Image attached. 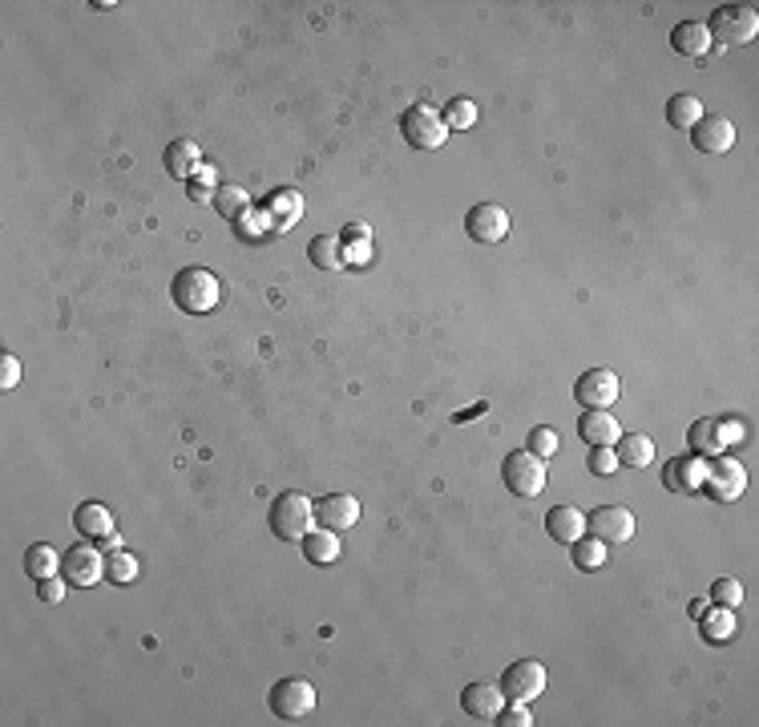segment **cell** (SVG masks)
I'll list each match as a JSON object with an SVG mask.
<instances>
[{"instance_id": "7c38bea8", "label": "cell", "mask_w": 759, "mask_h": 727, "mask_svg": "<svg viewBox=\"0 0 759 727\" xmlns=\"http://www.w3.org/2000/svg\"><path fill=\"white\" fill-rule=\"evenodd\" d=\"M501 691H505V699H513V703L537 699L541 691H546V667H541L537 659H517V663H509L505 675H501Z\"/></svg>"}, {"instance_id": "277c9868", "label": "cell", "mask_w": 759, "mask_h": 727, "mask_svg": "<svg viewBox=\"0 0 759 727\" xmlns=\"http://www.w3.org/2000/svg\"><path fill=\"white\" fill-rule=\"evenodd\" d=\"M400 134L416 150H441L449 142V126L437 106H408L400 114Z\"/></svg>"}, {"instance_id": "4316f807", "label": "cell", "mask_w": 759, "mask_h": 727, "mask_svg": "<svg viewBox=\"0 0 759 727\" xmlns=\"http://www.w3.org/2000/svg\"><path fill=\"white\" fill-rule=\"evenodd\" d=\"M307 255L323 271H340L344 267V243H340V235H315L311 247H307Z\"/></svg>"}, {"instance_id": "ab89813d", "label": "cell", "mask_w": 759, "mask_h": 727, "mask_svg": "<svg viewBox=\"0 0 759 727\" xmlns=\"http://www.w3.org/2000/svg\"><path fill=\"white\" fill-rule=\"evenodd\" d=\"M37 594H41V602H61L65 598V578H45L37 586Z\"/></svg>"}, {"instance_id": "30bf717a", "label": "cell", "mask_w": 759, "mask_h": 727, "mask_svg": "<svg viewBox=\"0 0 759 727\" xmlns=\"http://www.w3.org/2000/svg\"><path fill=\"white\" fill-rule=\"evenodd\" d=\"M509 231H513V219L501 202H477L465 215V235L477 243H501L509 239Z\"/></svg>"}, {"instance_id": "2e32d148", "label": "cell", "mask_w": 759, "mask_h": 727, "mask_svg": "<svg viewBox=\"0 0 759 727\" xmlns=\"http://www.w3.org/2000/svg\"><path fill=\"white\" fill-rule=\"evenodd\" d=\"M461 707H465V715H473V719H493V715L505 707V691H501V683L477 679V683H469V687L461 691Z\"/></svg>"}, {"instance_id": "4dcf8cb0", "label": "cell", "mask_w": 759, "mask_h": 727, "mask_svg": "<svg viewBox=\"0 0 759 727\" xmlns=\"http://www.w3.org/2000/svg\"><path fill=\"white\" fill-rule=\"evenodd\" d=\"M105 578L110 582H134L138 578V558L126 554V550H114V554H105Z\"/></svg>"}, {"instance_id": "6da1fadb", "label": "cell", "mask_w": 759, "mask_h": 727, "mask_svg": "<svg viewBox=\"0 0 759 727\" xmlns=\"http://www.w3.org/2000/svg\"><path fill=\"white\" fill-rule=\"evenodd\" d=\"M170 295H174V303L182 311H190V316H206V311L219 307L223 283L210 267H182L174 275V283H170Z\"/></svg>"}, {"instance_id": "ba28073f", "label": "cell", "mask_w": 759, "mask_h": 727, "mask_svg": "<svg viewBox=\"0 0 759 727\" xmlns=\"http://www.w3.org/2000/svg\"><path fill=\"white\" fill-rule=\"evenodd\" d=\"M707 497L715 501H739L747 493V469L735 457H707V477H703Z\"/></svg>"}, {"instance_id": "60d3db41", "label": "cell", "mask_w": 759, "mask_h": 727, "mask_svg": "<svg viewBox=\"0 0 759 727\" xmlns=\"http://www.w3.org/2000/svg\"><path fill=\"white\" fill-rule=\"evenodd\" d=\"M97 546H101L105 554H114V550H122V534H118V530H114V534H105V538H101Z\"/></svg>"}, {"instance_id": "8fae6325", "label": "cell", "mask_w": 759, "mask_h": 727, "mask_svg": "<svg viewBox=\"0 0 759 727\" xmlns=\"http://www.w3.org/2000/svg\"><path fill=\"white\" fill-rule=\"evenodd\" d=\"M618 396H622V380H618V372H610V368H586V372L574 380V400H578L582 408H610Z\"/></svg>"}, {"instance_id": "f35d334b", "label": "cell", "mask_w": 759, "mask_h": 727, "mask_svg": "<svg viewBox=\"0 0 759 727\" xmlns=\"http://www.w3.org/2000/svg\"><path fill=\"white\" fill-rule=\"evenodd\" d=\"M715 425H719V441H723V449L747 441V433H743L747 425H743V421H731V417H727V421H715Z\"/></svg>"}, {"instance_id": "d6986e66", "label": "cell", "mask_w": 759, "mask_h": 727, "mask_svg": "<svg viewBox=\"0 0 759 727\" xmlns=\"http://www.w3.org/2000/svg\"><path fill=\"white\" fill-rule=\"evenodd\" d=\"M546 530H550L554 542L574 546V542L586 534V513H582L578 505H554V509L546 513Z\"/></svg>"}, {"instance_id": "5b68a950", "label": "cell", "mask_w": 759, "mask_h": 727, "mask_svg": "<svg viewBox=\"0 0 759 727\" xmlns=\"http://www.w3.org/2000/svg\"><path fill=\"white\" fill-rule=\"evenodd\" d=\"M501 481L517 497H537L541 489H546V461H541L537 453H529V449H517V453L505 457Z\"/></svg>"}, {"instance_id": "7a4b0ae2", "label": "cell", "mask_w": 759, "mask_h": 727, "mask_svg": "<svg viewBox=\"0 0 759 727\" xmlns=\"http://www.w3.org/2000/svg\"><path fill=\"white\" fill-rule=\"evenodd\" d=\"M267 522H271V534L279 542H303L311 530H315V501L307 493H279L271 501V513H267Z\"/></svg>"}, {"instance_id": "44dd1931", "label": "cell", "mask_w": 759, "mask_h": 727, "mask_svg": "<svg viewBox=\"0 0 759 727\" xmlns=\"http://www.w3.org/2000/svg\"><path fill=\"white\" fill-rule=\"evenodd\" d=\"M671 49L683 53V57H707V49H711L707 25H703V21H679V25L671 29Z\"/></svg>"}, {"instance_id": "52a82bcc", "label": "cell", "mask_w": 759, "mask_h": 727, "mask_svg": "<svg viewBox=\"0 0 759 727\" xmlns=\"http://www.w3.org/2000/svg\"><path fill=\"white\" fill-rule=\"evenodd\" d=\"M638 522L626 505H598L594 513H586V534H594L606 546H626L634 538Z\"/></svg>"}, {"instance_id": "484cf974", "label": "cell", "mask_w": 759, "mask_h": 727, "mask_svg": "<svg viewBox=\"0 0 759 727\" xmlns=\"http://www.w3.org/2000/svg\"><path fill=\"white\" fill-rule=\"evenodd\" d=\"M57 570H61V554H57L53 546L37 542V546L25 550V574H29V578L45 582V578H57Z\"/></svg>"}, {"instance_id": "9c48e42d", "label": "cell", "mask_w": 759, "mask_h": 727, "mask_svg": "<svg viewBox=\"0 0 759 727\" xmlns=\"http://www.w3.org/2000/svg\"><path fill=\"white\" fill-rule=\"evenodd\" d=\"M271 711L279 715V719H307L311 711H315V703H319V695H315V687L307 683V679H279L275 687H271Z\"/></svg>"}, {"instance_id": "5bb4252c", "label": "cell", "mask_w": 759, "mask_h": 727, "mask_svg": "<svg viewBox=\"0 0 759 727\" xmlns=\"http://www.w3.org/2000/svg\"><path fill=\"white\" fill-rule=\"evenodd\" d=\"M735 122L731 118H723V114H703L695 126H691V142H695V150H703V154H727L731 146H735Z\"/></svg>"}, {"instance_id": "f1b7e54d", "label": "cell", "mask_w": 759, "mask_h": 727, "mask_svg": "<svg viewBox=\"0 0 759 727\" xmlns=\"http://www.w3.org/2000/svg\"><path fill=\"white\" fill-rule=\"evenodd\" d=\"M687 441L695 449V457H719L723 453V441H719V425L715 421H695L687 429Z\"/></svg>"}, {"instance_id": "d4e9b609", "label": "cell", "mask_w": 759, "mask_h": 727, "mask_svg": "<svg viewBox=\"0 0 759 727\" xmlns=\"http://www.w3.org/2000/svg\"><path fill=\"white\" fill-rule=\"evenodd\" d=\"M699 118H703V97H695V93H675V97L667 101V122H671L675 130H691Z\"/></svg>"}, {"instance_id": "74e56055", "label": "cell", "mask_w": 759, "mask_h": 727, "mask_svg": "<svg viewBox=\"0 0 759 727\" xmlns=\"http://www.w3.org/2000/svg\"><path fill=\"white\" fill-rule=\"evenodd\" d=\"M21 384V360L13 356V352H5V356H0V388H17Z\"/></svg>"}, {"instance_id": "603a6c76", "label": "cell", "mask_w": 759, "mask_h": 727, "mask_svg": "<svg viewBox=\"0 0 759 727\" xmlns=\"http://www.w3.org/2000/svg\"><path fill=\"white\" fill-rule=\"evenodd\" d=\"M210 206H214V211H219L223 219H243V215H251V194H247L239 182H219V190H214Z\"/></svg>"}, {"instance_id": "3957f363", "label": "cell", "mask_w": 759, "mask_h": 727, "mask_svg": "<svg viewBox=\"0 0 759 727\" xmlns=\"http://www.w3.org/2000/svg\"><path fill=\"white\" fill-rule=\"evenodd\" d=\"M711 45H751L759 33V13L751 5H719L707 21Z\"/></svg>"}, {"instance_id": "4fadbf2b", "label": "cell", "mask_w": 759, "mask_h": 727, "mask_svg": "<svg viewBox=\"0 0 759 727\" xmlns=\"http://www.w3.org/2000/svg\"><path fill=\"white\" fill-rule=\"evenodd\" d=\"M315 522L323 530H332V534H344L360 522V501L352 493H328V497H319L315 501Z\"/></svg>"}, {"instance_id": "e0dca14e", "label": "cell", "mask_w": 759, "mask_h": 727, "mask_svg": "<svg viewBox=\"0 0 759 727\" xmlns=\"http://www.w3.org/2000/svg\"><path fill=\"white\" fill-rule=\"evenodd\" d=\"M578 437L594 449V445H614L622 437V425L610 417V408H582L578 417Z\"/></svg>"}, {"instance_id": "83f0119b", "label": "cell", "mask_w": 759, "mask_h": 727, "mask_svg": "<svg viewBox=\"0 0 759 727\" xmlns=\"http://www.w3.org/2000/svg\"><path fill=\"white\" fill-rule=\"evenodd\" d=\"M570 558L578 570H602L610 558H606V542H598L594 534H582L574 546H570Z\"/></svg>"}, {"instance_id": "f546056e", "label": "cell", "mask_w": 759, "mask_h": 727, "mask_svg": "<svg viewBox=\"0 0 759 727\" xmlns=\"http://www.w3.org/2000/svg\"><path fill=\"white\" fill-rule=\"evenodd\" d=\"M445 126H449V130H473V126H477V101L453 97L449 106H445Z\"/></svg>"}, {"instance_id": "ac0fdd59", "label": "cell", "mask_w": 759, "mask_h": 727, "mask_svg": "<svg viewBox=\"0 0 759 727\" xmlns=\"http://www.w3.org/2000/svg\"><path fill=\"white\" fill-rule=\"evenodd\" d=\"M162 166H166L170 178L190 182V178L202 170V150H198V142H190V138H174V142L166 146V154H162Z\"/></svg>"}, {"instance_id": "e575fe53", "label": "cell", "mask_w": 759, "mask_h": 727, "mask_svg": "<svg viewBox=\"0 0 759 727\" xmlns=\"http://www.w3.org/2000/svg\"><path fill=\"white\" fill-rule=\"evenodd\" d=\"M711 598H715L719 606H727V610H735V606L743 602V586H739L735 578H719V582L711 586Z\"/></svg>"}, {"instance_id": "1f68e13d", "label": "cell", "mask_w": 759, "mask_h": 727, "mask_svg": "<svg viewBox=\"0 0 759 727\" xmlns=\"http://www.w3.org/2000/svg\"><path fill=\"white\" fill-rule=\"evenodd\" d=\"M558 449H562V437H558L550 425H537V429H529V453H537L541 461H550Z\"/></svg>"}, {"instance_id": "8d00e7d4", "label": "cell", "mask_w": 759, "mask_h": 727, "mask_svg": "<svg viewBox=\"0 0 759 727\" xmlns=\"http://www.w3.org/2000/svg\"><path fill=\"white\" fill-rule=\"evenodd\" d=\"M186 186H190V194H194L198 202H210V198H214V190H219V182H214V170H210V166H202V170H198Z\"/></svg>"}, {"instance_id": "836d02e7", "label": "cell", "mask_w": 759, "mask_h": 727, "mask_svg": "<svg viewBox=\"0 0 759 727\" xmlns=\"http://www.w3.org/2000/svg\"><path fill=\"white\" fill-rule=\"evenodd\" d=\"M493 723H497V727H529V723H533V715H529V707H525V703L505 699V707L493 715Z\"/></svg>"}, {"instance_id": "d6a6232c", "label": "cell", "mask_w": 759, "mask_h": 727, "mask_svg": "<svg viewBox=\"0 0 759 727\" xmlns=\"http://www.w3.org/2000/svg\"><path fill=\"white\" fill-rule=\"evenodd\" d=\"M586 465H590V473H594V477H610L614 469H622V465H618V457H614V445H594Z\"/></svg>"}, {"instance_id": "ffe728a7", "label": "cell", "mask_w": 759, "mask_h": 727, "mask_svg": "<svg viewBox=\"0 0 759 727\" xmlns=\"http://www.w3.org/2000/svg\"><path fill=\"white\" fill-rule=\"evenodd\" d=\"M73 530L89 542H101L105 534H114V513L105 509L101 501H81L73 513Z\"/></svg>"}, {"instance_id": "7402d4cb", "label": "cell", "mask_w": 759, "mask_h": 727, "mask_svg": "<svg viewBox=\"0 0 759 727\" xmlns=\"http://www.w3.org/2000/svg\"><path fill=\"white\" fill-rule=\"evenodd\" d=\"M614 445H618V449H614L618 465H630V469H646L650 461H655V441H650L646 433H622Z\"/></svg>"}, {"instance_id": "cb8c5ba5", "label": "cell", "mask_w": 759, "mask_h": 727, "mask_svg": "<svg viewBox=\"0 0 759 727\" xmlns=\"http://www.w3.org/2000/svg\"><path fill=\"white\" fill-rule=\"evenodd\" d=\"M303 558L311 562V566H332L336 558H340V534H332V530H311L307 538H303Z\"/></svg>"}, {"instance_id": "d590c367", "label": "cell", "mask_w": 759, "mask_h": 727, "mask_svg": "<svg viewBox=\"0 0 759 727\" xmlns=\"http://www.w3.org/2000/svg\"><path fill=\"white\" fill-rule=\"evenodd\" d=\"M731 631H735V622H731V610H727V606L703 622V635H707V639H715V643H723Z\"/></svg>"}, {"instance_id": "9a60e30c", "label": "cell", "mask_w": 759, "mask_h": 727, "mask_svg": "<svg viewBox=\"0 0 759 727\" xmlns=\"http://www.w3.org/2000/svg\"><path fill=\"white\" fill-rule=\"evenodd\" d=\"M707 477V457H671V465L663 469V485L675 493H699Z\"/></svg>"}, {"instance_id": "8992f818", "label": "cell", "mask_w": 759, "mask_h": 727, "mask_svg": "<svg viewBox=\"0 0 759 727\" xmlns=\"http://www.w3.org/2000/svg\"><path fill=\"white\" fill-rule=\"evenodd\" d=\"M61 578L69 582V586H81V590H89L93 582H101L105 578V550L97 546V542H77V546H69L65 554H61Z\"/></svg>"}]
</instances>
